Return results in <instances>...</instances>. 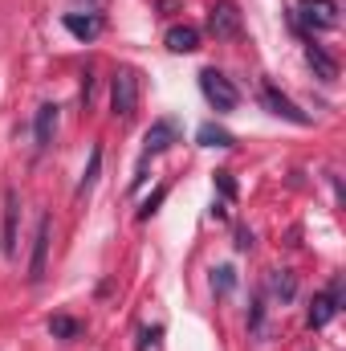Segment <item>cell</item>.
<instances>
[{
	"label": "cell",
	"mask_w": 346,
	"mask_h": 351,
	"mask_svg": "<svg viewBox=\"0 0 346 351\" xmlns=\"http://www.w3.org/2000/svg\"><path fill=\"white\" fill-rule=\"evenodd\" d=\"M196 143H200V147H232L237 139H232L224 127H216V123H204V127L196 131Z\"/></svg>",
	"instance_id": "14"
},
{
	"label": "cell",
	"mask_w": 346,
	"mask_h": 351,
	"mask_svg": "<svg viewBox=\"0 0 346 351\" xmlns=\"http://www.w3.org/2000/svg\"><path fill=\"white\" fill-rule=\"evenodd\" d=\"M53 135H57V106L45 102V106L37 110V119H33V139H37V147L45 152V147L53 143Z\"/></svg>",
	"instance_id": "9"
},
{
	"label": "cell",
	"mask_w": 346,
	"mask_h": 351,
	"mask_svg": "<svg viewBox=\"0 0 346 351\" xmlns=\"http://www.w3.org/2000/svg\"><path fill=\"white\" fill-rule=\"evenodd\" d=\"M16 213H21V204H16V192L8 188L4 192V254L8 258L16 254Z\"/></svg>",
	"instance_id": "11"
},
{
	"label": "cell",
	"mask_w": 346,
	"mask_h": 351,
	"mask_svg": "<svg viewBox=\"0 0 346 351\" xmlns=\"http://www.w3.org/2000/svg\"><path fill=\"white\" fill-rule=\"evenodd\" d=\"M293 25L306 29V33L338 29V4H334V0H302L297 12H293Z\"/></svg>",
	"instance_id": "2"
},
{
	"label": "cell",
	"mask_w": 346,
	"mask_h": 351,
	"mask_svg": "<svg viewBox=\"0 0 346 351\" xmlns=\"http://www.w3.org/2000/svg\"><path fill=\"white\" fill-rule=\"evenodd\" d=\"M216 184L224 196H237V184H232V172H216Z\"/></svg>",
	"instance_id": "20"
},
{
	"label": "cell",
	"mask_w": 346,
	"mask_h": 351,
	"mask_svg": "<svg viewBox=\"0 0 346 351\" xmlns=\"http://www.w3.org/2000/svg\"><path fill=\"white\" fill-rule=\"evenodd\" d=\"M175 139H179V127H175L172 119H159V123H151V131H147V139H143V164H147L151 156L168 152Z\"/></svg>",
	"instance_id": "7"
},
{
	"label": "cell",
	"mask_w": 346,
	"mask_h": 351,
	"mask_svg": "<svg viewBox=\"0 0 346 351\" xmlns=\"http://www.w3.org/2000/svg\"><path fill=\"white\" fill-rule=\"evenodd\" d=\"M306 62L318 70V78H322V82H334V78H338V66H334V58H330L322 45H314V41L306 45Z\"/></svg>",
	"instance_id": "12"
},
{
	"label": "cell",
	"mask_w": 346,
	"mask_h": 351,
	"mask_svg": "<svg viewBox=\"0 0 346 351\" xmlns=\"http://www.w3.org/2000/svg\"><path fill=\"white\" fill-rule=\"evenodd\" d=\"M200 90H204V98H208V106H212L216 114H228V110H237V102H241V90L232 86V78L220 74V70H204V74H200Z\"/></svg>",
	"instance_id": "1"
},
{
	"label": "cell",
	"mask_w": 346,
	"mask_h": 351,
	"mask_svg": "<svg viewBox=\"0 0 346 351\" xmlns=\"http://www.w3.org/2000/svg\"><path fill=\"white\" fill-rule=\"evenodd\" d=\"M237 250H253V233L249 229H237Z\"/></svg>",
	"instance_id": "21"
},
{
	"label": "cell",
	"mask_w": 346,
	"mask_h": 351,
	"mask_svg": "<svg viewBox=\"0 0 346 351\" xmlns=\"http://www.w3.org/2000/svg\"><path fill=\"white\" fill-rule=\"evenodd\" d=\"M241 29H245V21H241V8H237L232 0L212 4V12H208V33H212L216 41H232V37H241Z\"/></svg>",
	"instance_id": "4"
},
{
	"label": "cell",
	"mask_w": 346,
	"mask_h": 351,
	"mask_svg": "<svg viewBox=\"0 0 346 351\" xmlns=\"http://www.w3.org/2000/svg\"><path fill=\"white\" fill-rule=\"evenodd\" d=\"M269 290H273L281 302H289V298L297 294V282H293V274H289V269H273V278H269Z\"/></svg>",
	"instance_id": "15"
},
{
	"label": "cell",
	"mask_w": 346,
	"mask_h": 351,
	"mask_svg": "<svg viewBox=\"0 0 346 351\" xmlns=\"http://www.w3.org/2000/svg\"><path fill=\"white\" fill-rule=\"evenodd\" d=\"M163 196H168V188H155V192H151V196H147V200H143V208H139V221H147V217H151V213H155V204H159V200H163Z\"/></svg>",
	"instance_id": "19"
},
{
	"label": "cell",
	"mask_w": 346,
	"mask_h": 351,
	"mask_svg": "<svg viewBox=\"0 0 346 351\" xmlns=\"http://www.w3.org/2000/svg\"><path fill=\"white\" fill-rule=\"evenodd\" d=\"M232 282H237V278H232V269H228V265H220V269H212V286H216L220 294H228V290H232Z\"/></svg>",
	"instance_id": "18"
},
{
	"label": "cell",
	"mask_w": 346,
	"mask_h": 351,
	"mask_svg": "<svg viewBox=\"0 0 346 351\" xmlns=\"http://www.w3.org/2000/svg\"><path fill=\"white\" fill-rule=\"evenodd\" d=\"M261 106H265L269 114H277V119H289V123H297V127H310V114H302V110H297L281 90L269 86V82L261 86Z\"/></svg>",
	"instance_id": "6"
},
{
	"label": "cell",
	"mask_w": 346,
	"mask_h": 351,
	"mask_svg": "<svg viewBox=\"0 0 346 351\" xmlns=\"http://www.w3.org/2000/svg\"><path fill=\"white\" fill-rule=\"evenodd\" d=\"M66 29H70L78 41H94V37L102 33V16H94V12H86V16L70 12V16H66Z\"/></svg>",
	"instance_id": "13"
},
{
	"label": "cell",
	"mask_w": 346,
	"mask_h": 351,
	"mask_svg": "<svg viewBox=\"0 0 346 351\" xmlns=\"http://www.w3.org/2000/svg\"><path fill=\"white\" fill-rule=\"evenodd\" d=\"M139 106V70L131 66H118L114 70V82H110V110L118 119H131Z\"/></svg>",
	"instance_id": "3"
},
{
	"label": "cell",
	"mask_w": 346,
	"mask_h": 351,
	"mask_svg": "<svg viewBox=\"0 0 346 351\" xmlns=\"http://www.w3.org/2000/svg\"><path fill=\"white\" fill-rule=\"evenodd\" d=\"M98 172H102V147L90 152V164H86V172H82V180H78V196H90V188H94Z\"/></svg>",
	"instance_id": "16"
},
{
	"label": "cell",
	"mask_w": 346,
	"mask_h": 351,
	"mask_svg": "<svg viewBox=\"0 0 346 351\" xmlns=\"http://www.w3.org/2000/svg\"><path fill=\"white\" fill-rule=\"evenodd\" d=\"M49 229H53V221H49V217H41V221H37V237H33L29 282H41V278H45V262H49Z\"/></svg>",
	"instance_id": "8"
},
{
	"label": "cell",
	"mask_w": 346,
	"mask_h": 351,
	"mask_svg": "<svg viewBox=\"0 0 346 351\" xmlns=\"http://www.w3.org/2000/svg\"><path fill=\"white\" fill-rule=\"evenodd\" d=\"M49 335H53V339H78V335H82V323L57 315V319H49Z\"/></svg>",
	"instance_id": "17"
},
{
	"label": "cell",
	"mask_w": 346,
	"mask_h": 351,
	"mask_svg": "<svg viewBox=\"0 0 346 351\" xmlns=\"http://www.w3.org/2000/svg\"><path fill=\"white\" fill-rule=\"evenodd\" d=\"M163 41H168L172 53H196L200 49V29L196 25H172Z\"/></svg>",
	"instance_id": "10"
},
{
	"label": "cell",
	"mask_w": 346,
	"mask_h": 351,
	"mask_svg": "<svg viewBox=\"0 0 346 351\" xmlns=\"http://www.w3.org/2000/svg\"><path fill=\"white\" fill-rule=\"evenodd\" d=\"M338 306H343V278H334L322 294H314V302H310V315H306V323L318 331V327H326L334 315H338Z\"/></svg>",
	"instance_id": "5"
}]
</instances>
